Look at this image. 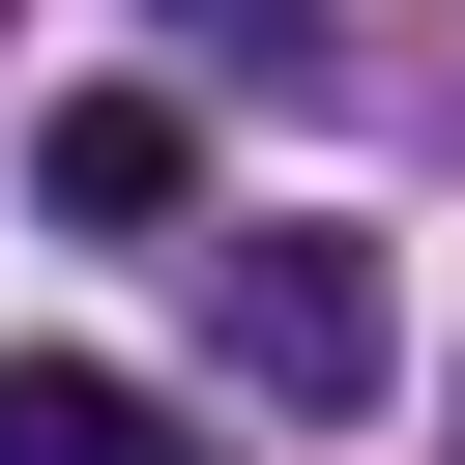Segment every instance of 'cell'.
Listing matches in <instances>:
<instances>
[{
	"label": "cell",
	"mask_w": 465,
	"mask_h": 465,
	"mask_svg": "<svg viewBox=\"0 0 465 465\" xmlns=\"http://www.w3.org/2000/svg\"><path fill=\"white\" fill-rule=\"evenodd\" d=\"M203 291H232V378H262V407H378V378H407L378 232H320V203H291V232H203Z\"/></svg>",
	"instance_id": "cell-1"
},
{
	"label": "cell",
	"mask_w": 465,
	"mask_h": 465,
	"mask_svg": "<svg viewBox=\"0 0 465 465\" xmlns=\"http://www.w3.org/2000/svg\"><path fill=\"white\" fill-rule=\"evenodd\" d=\"M29 203H58V232H174V203H203L174 87H58V116H29Z\"/></svg>",
	"instance_id": "cell-2"
},
{
	"label": "cell",
	"mask_w": 465,
	"mask_h": 465,
	"mask_svg": "<svg viewBox=\"0 0 465 465\" xmlns=\"http://www.w3.org/2000/svg\"><path fill=\"white\" fill-rule=\"evenodd\" d=\"M0 465H174V407L87 378V349H0Z\"/></svg>",
	"instance_id": "cell-3"
},
{
	"label": "cell",
	"mask_w": 465,
	"mask_h": 465,
	"mask_svg": "<svg viewBox=\"0 0 465 465\" xmlns=\"http://www.w3.org/2000/svg\"><path fill=\"white\" fill-rule=\"evenodd\" d=\"M174 29H232V58H320V0H174Z\"/></svg>",
	"instance_id": "cell-4"
}]
</instances>
